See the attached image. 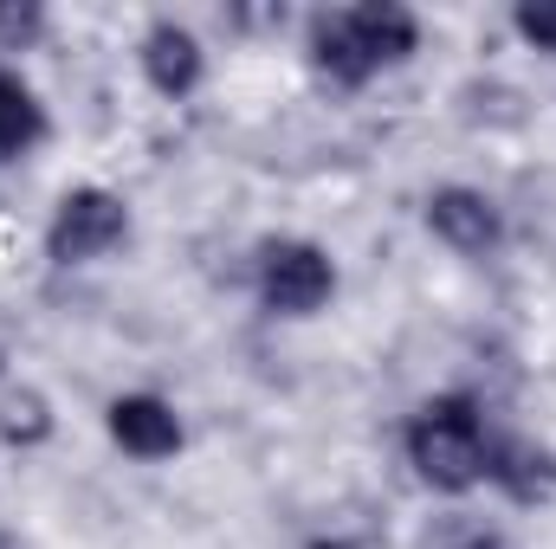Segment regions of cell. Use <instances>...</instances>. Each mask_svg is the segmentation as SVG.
Returning <instances> with one entry per match:
<instances>
[{
  "label": "cell",
  "mask_w": 556,
  "mask_h": 549,
  "mask_svg": "<svg viewBox=\"0 0 556 549\" xmlns=\"http://www.w3.org/2000/svg\"><path fill=\"white\" fill-rule=\"evenodd\" d=\"M0 549H20V544H13V537H0Z\"/></svg>",
  "instance_id": "obj_17"
},
{
  "label": "cell",
  "mask_w": 556,
  "mask_h": 549,
  "mask_svg": "<svg viewBox=\"0 0 556 549\" xmlns=\"http://www.w3.org/2000/svg\"><path fill=\"white\" fill-rule=\"evenodd\" d=\"M142 78L162 91V98H188L194 85H201V72H207V52H201V39L188 33V26H175V20H155L149 33H142Z\"/></svg>",
  "instance_id": "obj_6"
},
{
  "label": "cell",
  "mask_w": 556,
  "mask_h": 549,
  "mask_svg": "<svg viewBox=\"0 0 556 549\" xmlns=\"http://www.w3.org/2000/svg\"><path fill=\"white\" fill-rule=\"evenodd\" d=\"M459 104H466V124H498V130L525 124V104H518L511 85H466Z\"/></svg>",
  "instance_id": "obj_12"
},
{
  "label": "cell",
  "mask_w": 556,
  "mask_h": 549,
  "mask_svg": "<svg viewBox=\"0 0 556 549\" xmlns=\"http://www.w3.org/2000/svg\"><path fill=\"white\" fill-rule=\"evenodd\" d=\"M311 65L330 78V85H369L376 65L363 59L356 33H350V13H317L311 20Z\"/></svg>",
  "instance_id": "obj_9"
},
{
  "label": "cell",
  "mask_w": 556,
  "mask_h": 549,
  "mask_svg": "<svg viewBox=\"0 0 556 549\" xmlns=\"http://www.w3.org/2000/svg\"><path fill=\"white\" fill-rule=\"evenodd\" d=\"M427 549H505V537H498L492 524H479V518L453 511V518H440V524L427 531Z\"/></svg>",
  "instance_id": "obj_14"
},
{
  "label": "cell",
  "mask_w": 556,
  "mask_h": 549,
  "mask_svg": "<svg viewBox=\"0 0 556 549\" xmlns=\"http://www.w3.org/2000/svg\"><path fill=\"white\" fill-rule=\"evenodd\" d=\"M227 26H253V33H260V26H285V7H233Z\"/></svg>",
  "instance_id": "obj_16"
},
{
  "label": "cell",
  "mask_w": 556,
  "mask_h": 549,
  "mask_svg": "<svg viewBox=\"0 0 556 549\" xmlns=\"http://www.w3.org/2000/svg\"><path fill=\"white\" fill-rule=\"evenodd\" d=\"M39 137H46V111H39V98H33L13 72H0V155H26Z\"/></svg>",
  "instance_id": "obj_10"
},
{
  "label": "cell",
  "mask_w": 556,
  "mask_h": 549,
  "mask_svg": "<svg viewBox=\"0 0 556 549\" xmlns=\"http://www.w3.org/2000/svg\"><path fill=\"white\" fill-rule=\"evenodd\" d=\"M427 233L440 246H453L459 259H485L498 240H505V220H498V201L485 188H433L427 194Z\"/></svg>",
  "instance_id": "obj_4"
},
{
  "label": "cell",
  "mask_w": 556,
  "mask_h": 549,
  "mask_svg": "<svg viewBox=\"0 0 556 549\" xmlns=\"http://www.w3.org/2000/svg\"><path fill=\"white\" fill-rule=\"evenodd\" d=\"M260 297L278 317H317L337 297V266L317 240H266L260 246Z\"/></svg>",
  "instance_id": "obj_3"
},
{
  "label": "cell",
  "mask_w": 556,
  "mask_h": 549,
  "mask_svg": "<svg viewBox=\"0 0 556 549\" xmlns=\"http://www.w3.org/2000/svg\"><path fill=\"white\" fill-rule=\"evenodd\" d=\"M408 465L427 491H472L485 478V426H479V401L472 395H433L427 408L408 420Z\"/></svg>",
  "instance_id": "obj_1"
},
{
  "label": "cell",
  "mask_w": 556,
  "mask_h": 549,
  "mask_svg": "<svg viewBox=\"0 0 556 549\" xmlns=\"http://www.w3.org/2000/svg\"><path fill=\"white\" fill-rule=\"evenodd\" d=\"M104 426H111V439H117L130 459H142V465L181 452V413L168 408L162 395H117L111 413H104Z\"/></svg>",
  "instance_id": "obj_5"
},
{
  "label": "cell",
  "mask_w": 556,
  "mask_h": 549,
  "mask_svg": "<svg viewBox=\"0 0 556 549\" xmlns=\"http://www.w3.org/2000/svg\"><path fill=\"white\" fill-rule=\"evenodd\" d=\"M485 478L518 498V505H538L556 491V459L531 439H485Z\"/></svg>",
  "instance_id": "obj_7"
},
{
  "label": "cell",
  "mask_w": 556,
  "mask_h": 549,
  "mask_svg": "<svg viewBox=\"0 0 556 549\" xmlns=\"http://www.w3.org/2000/svg\"><path fill=\"white\" fill-rule=\"evenodd\" d=\"M52 401L39 395V388H7L0 395V439L7 446H20V452H33V446H46L52 439Z\"/></svg>",
  "instance_id": "obj_11"
},
{
  "label": "cell",
  "mask_w": 556,
  "mask_h": 549,
  "mask_svg": "<svg viewBox=\"0 0 556 549\" xmlns=\"http://www.w3.org/2000/svg\"><path fill=\"white\" fill-rule=\"evenodd\" d=\"M511 26H518L538 52H556V0H518Z\"/></svg>",
  "instance_id": "obj_15"
},
{
  "label": "cell",
  "mask_w": 556,
  "mask_h": 549,
  "mask_svg": "<svg viewBox=\"0 0 556 549\" xmlns=\"http://www.w3.org/2000/svg\"><path fill=\"white\" fill-rule=\"evenodd\" d=\"M350 33L363 46V59L382 72V65H402L420 46V20L395 0H369V7H350Z\"/></svg>",
  "instance_id": "obj_8"
},
{
  "label": "cell",
  "mask_w": 556,
  "mask_h": 549,
  "mask_svg": "<svg viewBox=\"0 0 556 549\" xmlns=\"http://www.w3.org/2000/svg\"><path fill=\"white\" fill-rule=\"evenodd\" d=\"M130 240V207L111 188H72L46 227V259L52 266H91Z\"/></svg>",
  "instance_id": "obj_2"
},
{
  "label": "cell",
  "mask_w": 556,
  "mask_h": 549,
  "mask_svg": "<svg viewBox=\"0 0 556 549\" xmlns=\"http://www.w3.org/2000/svg\"><path fill=\"white\" fill-rule=\"evenodd\" d=\"M46 39V7L39 0H0V52H33Z\"/></svg>",
  "instance_id": "obj_13"
}]
</instances>
